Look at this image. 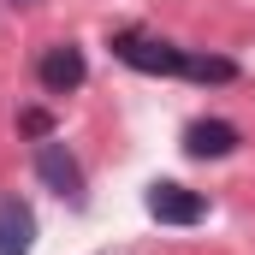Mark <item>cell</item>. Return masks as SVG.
<instances>
[{
  "label": "cell",
  "instance_id": "cell-1",
  "mask_svg": "<svg viewBox=\"0 0 255 255\" xmlns=\"http://www.w3.org/2000/svg\"><path fill=\"white\" fill-rule=\"evenodd\" d=\"M113 54L130 65V71H148V77H184L190 71V54L160 42V36H142V30H119L113 36Z\"/></svg>",
  "mask_w": 255,
  "mask_h": 255
},
{
  "label": "cell",
  "instance_id": "cell-2",
  "mask_svg": "<svg viewBox=\"0 0 255 255\" xmlns=\"http://www.w3.org/2000/svg\"><path fill=\"white\" fill-rule=\"evenodd\" d=\"M36 178L54 196H65V202H83V166H77V154L65 148L60 136H42L36 142Z\"/></svg>",
  "mask_w": 255,
  "mask_h": 255
},
{
  "label": "cell",
  "instance_id": "cell-3",
  "mask_svg": "<svg viewBox=\"0 0 255 255\" xmlns=\"http://www.w3.org/2000/svg\"><path fill=\"white\" fill-rule=\"evenodd\" d=\"M148 220H160V226H196V220H208V196L190 190V184H172V178H160V184H148Z\"/></svg>",
  "mask_w": 255,
  "mask_h": 255
},
{
  "label": "cell",
  "instance_id": "cell-4",
  "mask_svg": "<svg viewBox=\"0 0 255 255\" xmlns=\"http://www.w3.org/2000/svg\"><path fill=\"white\" fill-rule=\"evenodd\" d=\"M36 77H42V89L48 95H71V89H83V77H89V60H83V48H71V42H54L42 65H36Z\"/></svg>",
  "mask_w": 255,
  "mask_h": 255
},
{
  "label": "cell",
  "instance_id": "cell-5",
  "mask_svg": "<svg viewBox=\"0 0 255 255\" xmlns=\"http://www.w3.org/2000/svg\"><path fill=\"white\" fill-rule=\"evenodd\" d=\"M238 142H244V130L226 125V119H196L184 130V154L190 160H226V154H238Z\"/></svg>",
  "mask_w": 255,
  "mask_h": 255
},
{
  "label": "cell",
  "instance_id": "cell-6",
  "mask_svg": "<svg viewBox=\"0 0 255 255\" xmlns=\"http://www.w3.org/2000/svg\"><path fill=\"white\" fill-rule=\"evenodd\" d=\"M36 244V214L24 196H6L0 202V255H30Z\"/></svg>",
  "mask_w": 255,
  "mask_h": 255
},
{
  "label": "cell",
  "instance_id": "cell-7",
  "mask_svg": "<svg viewBox=\"0 0 255 255\" xmlns=\"http://www.w3.org/2000/svg\"><path fill=\"white\" fill-rule=\"evenodd\" d=\"M184 77H196V83H232L238 65L220 60V54H190V71H184Z\"/></svg>",
  "mask_w": 255,
  "mask_h": 255
},
{
  "label": "cell",
  "instance_id": "cell-8",
  "mask_svg": "<svg viewBox=\"0 0 255 255\" xmlns=\"http://www.w3.org/2000/svg\"><path fill=\"white\" fill-rule=\"evenodd\" d=\"M18 130H24V136H36V142H42V136H54V119H48V113H42V107H30V113H18Z\"/></svg>",
  "mask_w": 255,
  "mask_h": 255
},
{
  "label": "cell",
  "instance_id": "cell-9",
  "mask_svg": "<svg viewBox=\"0 0 255 255\" xmlns=\"http://www.w3.org/2000/svg\"><path fill=\"white\" fill-rule=\"evenodd\" d=\"M18 6H36V0H18Z\"/></svg>",
  "mask_w": 255,
  "mask_h": 255
}]
</instances>
